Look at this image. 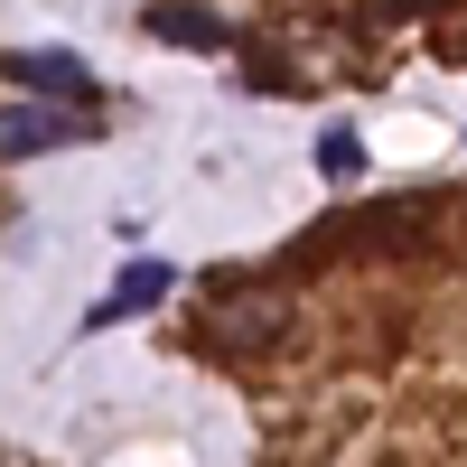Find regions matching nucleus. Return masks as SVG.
<instances>
[{"instance_id":"nucleus-1","label":"nucleus","mask_w":467,"mask_h":467,"mask_svg":"<svg viewBox=\"0 0 467 467\" xmlns=\"http://www.w3.org/2000/svg\"><path fill=\"white\" fill-rule=\"evenodd\" d=\"M0 75L28 85V94H47V103H94V94H103V75L75 57V47H10V57H0Z\"/></svg>"},{"instance_id":"nucleus-2","label":"nucleus","mask_w":467,"mask_h":467,"mask_svg":"<svg viewBox=\"0 0 467 467\" xmlns=\"http://www.w3.org/2000/svg\"><path fill=\"white\" fill-rule=\"evenodd\" d=\"M85 131H94L85 112H57L47 94H37V103H0V160H37V150H66Z\"/></svg>"},{"instance_id":"nucleus-3","label":"nucleus","mask_w":467,"mask_h":467,"mask_svg":"<svg viewBox=\"0 0 467 467\" xmlns=\"http://www.w3.org/2000/svg\"><path fill=\"white\" fill-rule=\"evenodd\" d=\"M178 290V271L160 262V253H140V262H122V281H112L94 308H85V337H103V327H122V318H140V308H160Z\"/></svg>"},{"instance_id":"nucleus-4","label":"nucleus","mask_w":467,"mask_h":467,"mask_svg":"<svg viewBox=\"0 0 467 467\" xmlns=\"http://www.w3.org/2000/svg\"><path fill=\"white\" fill-rule=\"evenodd\" d=\"M150 37H169V47H234V28L206 19L197 0H160V10H150Z\"/></svg>"},{"instance_id":"nucleus-5","label":"nucleus","mask_w":467,"mask_h":467,"mask_svg":"<svg viewBox=\"0 0 467 467\" xmlns=\"http://www.w3.org/2000/svg\"><path fill=\"white\" fill-rule=\"evenodd\" d=\"M215 337L234 346V356L271 346V337H281V299H234V318H215Z\"/></svg>"},{"instance_id":"nucleus-6","label":"nucleus","mask_w":467,"mask_h":467,"mask_svg":"<svg viewBox=\"0 0 467 467\" xmlns=\"http://www.w3.org/2000/svg\"><path fill=\"white\" fill-rule=\"evenodd\" d=\"M318 178H327V187H356V178H365V140L346 131V122L318 131Z\"/></svg>"}]
</instances>
